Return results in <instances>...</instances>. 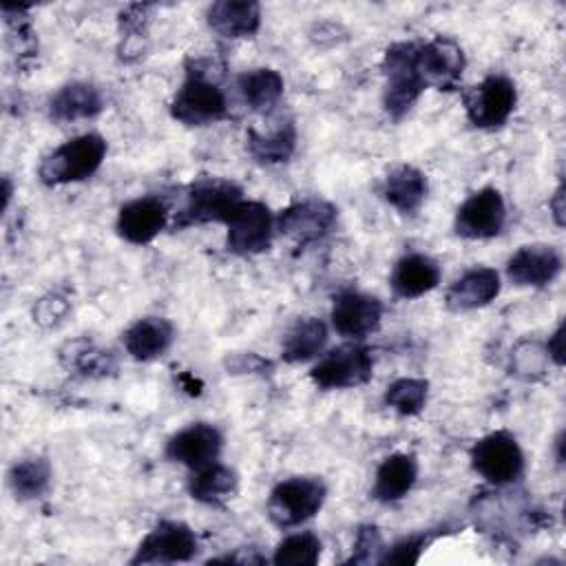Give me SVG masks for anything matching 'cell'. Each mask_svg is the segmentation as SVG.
<instances>
[{
  "instance_id": "1",
  "label": "cell",
  "mask_w": 566,
  "mask_h": 566,
  "mask_svg": "<svg viewBox=\"0 0 566 566\" xmlns=\"http://www.w3.org/2000/svg\"><path fill=\"white\" fill-rule=\"evenodd\" d=\"M219 71L212 60H192L184 84L177 88L170 115L186 126H208L228 115V99L221 91Z\"/></svg>"
},
{
  "instance_id": "2",
  "label": "cell",
  "mask_w": 566,
  "mask_h": 566,
  "mask_svg": "<svg viewBox=\"0 0 566 566\" xmlns=\"http://www.w3.org/2000/svg\"><path fill=\"white\" fill-rule=\"evenodd\" d=\"M106 148V139L97 133L77 135L46 155L38 175L46 186H64L88 179L102 166Z\"/></svg>"
},
{
  "instance_id": "3",
  "label": "cell",
  "mask_w": 566,
  "mask_h": 566,
  "mask_svg": "<svg viewBox=\"0 0 566 566\" xmlns=\"http://www.w3.org/2000/svg\"><path fill=\"white\" fill-rule=\"evenodd\" d=\"M241 201L243 190L234 181L221 177H197L186 190V201L175 217V228L226 223Z\"/></svg>"
},
{
  "instance_id": "4",
  "label": "cell",
  "mask_w": 566,
  "mask_h": 566,
  "mask_svg": "<svg viewBox=\"0 0 566 566\" xmlns=\"http://www.w3.org/2000/svg\"><path fill=\"white\" fill-rule=\"evenodd\" d=\"M418 42H394L382 57V106L391 119L405 117L427 88L416 69Z\"/></svg>"
},
{
  "instance_id": "5",
  "label": "cell",
  "mask_w": 566,
  "mask_h": 566,
  "mask_svg": "<svg viewBox=\"0 0 566 566\" xmlns=\"http://www.w3.org/2000/svg\"><path fill=\"white\" fill-rule=\"evenodd\" d=\"M327 486L316 475L281 480L268 497V517L279 528H294L312 520L325 504Z\"/></svg>"
},
{
  "instance_id": "6",
  "label": "cell",
  "mask_w": 566,
  "mask_h": 566,
  "mask_svg": "<svg viewBox=\"0 0 566 566\" xmlns=\"http://www.w3.org/2000/svg\"><path fill=\"white\" fill-rule=\"evenodd\" d=\"M471 467L489 484L504 486L524 473V453L509 431H493L471 447Z\"/></svg>"
},
{
  "instance_id": "7",
  "label": "cell",
  "mask_w": 566,
  "mask_h": 566,
  "mask_svg": "<svg viewBox=\"0 0 566 566\" xmlns=\"http://www.w3.org/2000/svg\"><path fill=\"white\" fill-rule=\"evenodd\" d=\"M464 111L478 128H500L513 115L517 104V88L511 77L502 73L486 75L480 84L464 93Z\"/></svg>"
},
{
  "instance_id": "8",
  "label": "cell",
  "mask_w": 566,
  "mask_h": 566,
  "mask_svg": "<svg viewBox=\"0 0 566 566\" xmlns=\"http://www.w3.org/2000/svg\"><path fill=\"white\" fill-rule=\"evenodd\" d=\"M374 358L365 345L347 343L329 349L312 367L310 376L321 389H349L371 378Z\"/></svg>"
},
{
  "instance_id": "9",
  "label": "cell",
  "mask_w": 566,
  "mask_h": 566,
  "mask_svg": "<svg viewBox=\"0 0 566 566\" xmlns=\"http://www.w3.org/2000/svg\"><path fill=\"white\" fill-rule=\"evenodd\" d=\"M226 228H228V237H226L228 250L241 256H250V254H261L270 248L276 226H274V214L263 201L243 199L226 221Z\"/></svg>"
},
{
  "instance_id": "10",
  "label": "cell",
  "mask_w": 566,
  "mask_h": 566,
  "mask_svg": "<svg viewBox=\"0 0 566 566\" xmlns=\"http://www.w3.org/2000/svg\"><path fill=\"white\" fill-rule=\"evenodd\" d=\"M199 551L195 531L177 520H161L139 544L130 564L190 562Z\"/></svg>"
},
{
  "instance_id": "11",
  "label": "cell",
  "mask_w": 566,
  "mask_h": 566,
  "mask_svg": "<svg viewBox=\"0 0 566 566\" xmlns=\"http://www.w3.org/2000/svg\"><path fill=\"white\" fill-rule=\"evenodd\" d=\"M467 57L462 46L444 35H438L429 42L418 44L416 49V69L424 86L440 91H455L464 73Z\"/></svg>"
},
{
  "instance_id": "12",
  "label": "cell",
  "mask_w": 566,
  "mask_h": 566,
  "mask_svg": "<svg viewBox=\"0 0 566 566\" xmlns=\"http://www.w3.org/2000/svg\"><path fill=\"white\" fill-rule=\"evenodd\" d=\"M336 217L338 210L329 201L307 197L292 201L287 208H283L274 217V226L285 237L294 239L301 245H307L327 237L336 223Z\"/></svg>"
},
{
  "instance_id": "13",
  "label": "cell",
  "mask_w": 566,
  "mask_h": 566,
  "mask_svg": "<svg viewBox=\"0 0 566 566\" xmlns=\"http://www.w3.org/2000/svg\"><path fill=\"white\" fill-rule=\"evenodd\" d=\"M506 221L504 197L497 188H480L455 212V232L464 239H493Z\"/></svg>"
},
{
  "instance_id": "14",
  "label": "cell",
  "mask_w": 566,
  "mask_h": 566,
  "mask_svg": "<svg viewBox=\"0 0 566 566\" xmlns=\"http://www.w3.org/2000/svg\"><path fill=\"white\" fill-rule=\"evenodd\" d=\"M382 303L365 292L345 290L334 298L332 327L347 338H365L380 327Z\"/></svg>"
},
{
  "instance_id": "15",
  "label": "cell",
  "mask_w": 566,
  "mask_h": 566,
  "mask_svg": "<svg viewBox=\"0 0 566 566\" xmlns=\"http://www.w3.org/2000/svg\"><path fill=\"white\" fill-rule=\"evenodd\" d=\"M223 436L214 424L195 422L181 431H177L166 444V458L170 462H179L184 467L199 469L214 462L221 453Z\"/></svg>"
},
{
  "instance_id": "16",
  "label": "cell",
  "mask_w": 566,
  "mask_h": 566,
  "mask_svg": "<svg viewBox=\"0 0 566 566\" xmlns=\"http://www.w3.org/2000/svg\"><path fill=\"white\" fill-rule=\"evenodd\" d=\"M168 226V208L157 197H137L119 208L117 214V234L133 243L146 245L150 243L164 228Z\"/></svg>"
},
{
  "instance_id": "17",
  "label": "cell",
  "mask_w": 566,
  "mask_h": 566,
  "mask_svg": "<svg viewBox=\"0 0 566 566\" xmlns=\"http://www.w3.org/2000/svg\"><path fill=\"white\" fill-rule=\"evenodd\" d=\"M562 272V254L553 245H522L506 261V276L515 285L544 287Z\"/></svg>"
},
{
  "instance_id": "18",
  "label": "cell",
  "mask_w": 566,
  "mask_h": 566,
  "mask_svg": "<svg viewBox=\"0 0 566 566\" xmlns=\"http://www.w3.org/2000/svg\"><path fill=\"white\" fill-rule=\"evenodd\" d=\"M500 274L493 268L475 265L460 274L447 290V307L453 312H471L489 305L500 294Z\"/></svg>"
},
{
  "instance_id": "19",
  "label": "cell",
  "mask_w": 566,
  "mask_h": 566,
  "mask_svg": "<svg viewBox=\"0 0 566 566\" xmlns=\"http://www.w3.org/2000/svg\"><path fill=\"white\" fill-rule=\"evenodd\" d=\"M206 20L221 38H252L261 27V7L250 0H219L208 7Z\"/></svg>"
},
{
  "instance_id": "20",
  "label": "cell",
  "mask_w": 566,
  "mask_h": 566,
  "mask_svg": "<svg viewBox=\"0 0 566 566\" xmlns=\"http://www.w3.org/2000/svg\"><path fill=\"white\" fill-rule=\"evenodd\" d=\"M380 192L385 201L400 214H416L427 199L429 181L427 175L416 166L398 164L385 175Z\"/></svg>"
},
{
  "instance_id": "21",
  "label": "cell",
  "mask_w": 566,
  "mask_h": 566,
  "mask_svg": "<svg viewBox=\"0 0 566 566\" xmlns=\"http://www.w3.org/2000/svg\"><path fill=\"white\" fill-rule=\"evenodd\" d=\"M389 283L398 298H418L440 283V265L420 252L405 254L396 261Z\"/></svg>"
},
{
  "instance_id": "22",
  "label": "cell",
  "mask_w": 566,
  "mask_h": 566,
  "mask_svg": "<svg viewBox=\"0 0 566 566\" xmlns=\"http://www.w3.org/2000/svg\"><path fill=\"white\" fill-rule=\"evenodd\" d=\"M175 338V327L168 318L146 316L135 321L122 336L126 352L142 363L155 360L168 352Z\"/></svg>"
},
{
  "instance_id": "23",
  "label": "cell",
  "mask_w": 566,
  "mask_h": 566,
  "mask_svg": "<svg viewBox=\"0 0 566 566\" xmlns=\"http://www.w3.org/2000/svg\"><path fill=\"white\" fill-rule=\"evenodd\" d=\"M418 460L411 453H391L376 471L371 497L378 502H398L416 484Z\"/></svg>"
},
{
  "instance_id": "24",
  "label": "cell",
  "mask_w": 566,
  "mask_h": 566,
  "mask_svg": "<svg viewBox=\"0 0 566 566\" xmlns=\"http://www.w3.org/2000/svg\"><path fill=\"white\" fill-rule=\"evenodd\" d=\"M104 108V97L99 88L88 82L64 84L49 102L51 117L57 122L91 119Z\"/></svg>"
},
{
  "instance_id": "25",
  "label": "cell",
  "mask_w": 566,
  "mask_h": 566,
  "mask_svg": "<svg viewBox=\"0 0 566 566\" xmlns=\"http://www.w3.org/2000/svg\"><path fill=\"white\" fill-rule=\"evenodd\" d=\"M239 486V478L234 473V469L221 464L219 460L192 469L190 478H188V493L203 504L210 506H219L226 500H230L237 493Z\"/></svg>"
},
{
  "instance_id": "26",
  "label": "cell",
  "mask_w": 566,
  "mask_h": 566,
  "mask_svg": "<svg viewBox=\"0 0 566 566\" xmlns=\"http://www.w3.org/2000/svg\"><path fill=\"white\" fill-rule=\"evenodd\" d=\"M327 345V325L321 318H298L281 343V358L285 363H307L323 354Z\"/></svg>"
},
{
  "instance_id": "27",
  "label": "cell",
  "mask_w": 566,
  "mask_h": 566,
  "mask_svg": "<svg viewBox=\"0 0 566 566\" xmlns=\"http://www.w3.org/2000/svg\"><path fill=\"white\" fill-rule=\"evenodd\" d=\"M60 360L62 365L80 376H91V378H104L117 369V360L113 352L97 347L88 338H75L66 343L60 349Z\"/></svg>"
},
{
  "instance_id": "28",
  "label": "cell",
  "mask_w": 566,
  "mask_h": 566,
  "mask_svg": "<svg viewBox=\"0 0 566 566\" xmlns=\"http://www.w3.org/2000/svg\"><path fill=\"white\" fill-rule=\"evenodd\" d=\"M234 86L245 106H250L252 111H268L281 99L285 82L279 71L261 66L243 71L237 77Z\"/></svg>"
},
{
  "instance_id": "29",
  "label": "cell",
  "mask_w": 566,
  "mask_h": 566,
  "mask_svg": "<svg viewBox=\"0 0 566 566\" xmlns=\"http://www.w3.org/2000/svg\"><path fill=\"white\" fill-rule=\"evenodd\" d=\"M245 146H248V153L259 164H265V166L283 164L294 153L296 128H294L292 122H285V124H281V126H276V128H272L268 133L250 128L248 137H245Z\"/></svg>"
},
{
  "instance_id": "30",
  "label": "cell",
  "mask_w": 566,
  "mask_h": 566,
  "mask_svg": "<svg viewBox=\"0 0 566 566\" xmlns=\"http://www.w3.org/2000/svg\"><path fill=\"white\" fill-rule=\"evenodd\" d=\"M51 482V467L44 458H27L11 467L9 486L20 500L40 497Z\"/></svg>"
},
{
  "instance_id": "31",
  "label": "cell",
  "mask_w": 566,
  "mask_h": 566,
  "mask_svg": "<svg viewBox=\"0 0 566 566\" xmlns=\"http://www.w3.org/2000/svg\"><path fill=\"white\" fill-rule=\"evenodd\" d=\"M321 539L312 531H298L279 542L272 562L276 566H314L321 557Z\"/></svg>"
},
{
  "instance_id": "32",
  "label": "cell",
  "mask_w": 566,
  "mask_h": 566,
  "mask_svg": "<svg viewBox=\"0 0 566 566\" xmlns=\"http://www.w3.org/2000/svg\"><path fill=\"white\" fill-rule=\"evenodd\" d=\"M429 382L424 378H398L385 391V402L400 416H416L424 409Z\"/></svg>"
},
{
  "instance_id": "33",
  "label": "cell",
  "mask_w": 566,
  "mask_h": 566,
  "mask_svg": "<svg viewBox=\"0 0 566 566\" xmlns=\"http://www.w3.org/2000/svg\"><path fill=\"white\" fill-rule=\"evenodd\" d=\"M431 542L429 533H416L398 539L389 548H385L380 564H416L424 551V546Z\"/></svg>"
},
{
  "instance_id": "34",
  "label": "cell",
  "mask_w": 566,
  "mask_h": 566,
  "mask_svg": "<svg viewBox=\"0 0 566 566\" xmlns=\"http://www.w3.org/2000/svg\"><path fill=\"white\" fill-rule=\"evenodd\" d=\"M380 551H385L380 531L376 526H371V524H365L356 533L354 551H352V557L347 559V564H369V562H378L380 564V555H378Z\"/></svg>"
},
{
  "instance_id": "35",
  "label": "cell",
  "mask_w": 566,
  "mask_h": 566,
  "mask_svg": "<svg viewBox=\"0 0 566 566\" xmlns=\"http://www.w3.org/2000/svg\"><path fill=\"white\" fill-rule=\"evenodd\" d=\"M69 307H71V303H69V298L64 294L49 292L46 296H42L35 303L33 318H35V323H40L44 327H51V325H57L66 316Z\"/></svg>"
},
{
  "instance_id": "36",
  "label": "cell",
  "mask_w": 566,
  "mask_h": 566,
  "mask_svg": "<svg viewBox=\"0 0 566 566\" xmlns=\"http://www.w3.org/2000/svg\"><path fill=\"white\" fill-rule=\"evenodd\" d=\"M544 358H548V354H546V349L542 352L537 343H520L513 354L515 374H520L524 378H533L535 374H542Z\"/></svg>"
},
{
  "instance_id": "37",
  "label": "cell",
  "mask_w": 566,
  "mask_h": 566,
  "mask_svg": "<svg viewBox=\"0 0 566 566\" xmlns=\"http://www.w3.org/2000/svg\"><path fill=\"white\" fill-rule=\"evenodd\" d=\"M564 325H559L551 336H548V340H546V354H548V358L555 363V365H564Z\"/></svg>"
},
{
  "instance_id": "38",
  "label": "cell",
  "mask_w": 566,
  "mask_h": 566,
  "mask_svg": "<svg viewBox=\"0 0 566 566\" xmlns=\"http://www.w3.org/2000/svg\"><path fill=\"white\" fill-rule=\"evenodd\" d=\"M562 197H564V188L559 186V188H557V192H555V199L551 201V203H553V208H555V217H557V223H559V226H562V206H557V203L562 201Z\"/></svg>"
}]
</instances>
